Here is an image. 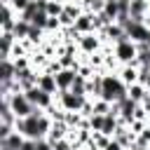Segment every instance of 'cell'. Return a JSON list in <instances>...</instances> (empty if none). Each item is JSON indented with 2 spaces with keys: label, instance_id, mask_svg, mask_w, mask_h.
Listing matches in <instances>:
<instances>
[{
  "label": "cell",
  "instance_id": "obj_33",
  "mask_svg": "<svg viewBox=\"0 0 150 150\" xmlns=\"http://www.w3.org/2000/svg\"><path fill=\"white\" fill-rule=\"evenodd\" d=\"M129 150H136V145H134V148H129Z\"/></svg>",
  "mask_w": 150,
  "mask_h": 150
},
{
  "label": "cell",
  "instance_id": "obj_15",
  "mask_svg": "<svg viewBox=\"0 0 150 150\" xmlns=\"http://www.w3.org/2000/svg\"><path fill=\"white\" fill-rule=\"evenodd\" d=\"M68 134H70V127H68L66 122H52V129H49V136H47V141H49V143H54V141L68 138Z\"/></svg>",
  "mask_w": 150,
  "mask_h": 150
},
{
  "label": "cell",
  "instance_id": "obj_23",
  "mask_svg": "<svg viewBox=\"0 0 150 150\" xmlns=\"http://www.w3.org/2000/svg\"><path fill=\"white\" fill-rule=\"evenodd\" d=\"M30 23H33L35 28H42V30H45V28H47V23H49V14H47V12H38V14L33 16V21H30Z\"/></svg>",
  "mask_w": 150,
  "mask_h": 150
},
{
  "label": "cell",
  "instance_id": "obj_21",
  "mask_svg": "<svg viewBox=\"0 0 150 150\" xmlns=\"http://www.w3.org/2000/svg\"><path fill=\"white\" fill-rule=\"evenodd\" d=\"M45 12H47L49 16H54V19H59V16L63 14V2H59V0H49Z\"/></svg>",
  "mask_w": 150,
  "mask_h": 150
},
{
  "label": "cell",
  "instance_id": "obj_20",
  "mask_svg": "<svg viewBox=\"0 0 150 150\" xmlns=\"http://www.w3.org/2000/svg\"><path fill=\"white\" fill-rule=\"evenodd\" d=\"M70 91H73V94H80V96H87V77H82V75L77 73V77H75V82H73ZM87 98H89V96H87Z\"/></svg>",
  "mask_w": 150,
  "mask_h": 150
},
{
  "label": "cell",
  "instance_id": "obj_25",
  "mask_svg": "<svg viewBox=\"0 0 150 150\" xmlns=\"http://www.w3.org/2000/svg\"><path fill=\"white\" fill-rule=\"evenodd\" d=\"M127 127H129V131H131L134 136H138V134H141V131L148 127V122H145V120H131Z\"/></svg>",
  "mask_w": 150,
  "mask_h": 150
},
{
  "label": "cell",
  "instance_id": "obj_28",
  "mask_svg": "<svg viewBox=\"0 0 150 150\" xmlns=\"http://www.w3.org/2000/svg\"><path fill=\"white\" fill-rule=\"evenodd\" d=\"M52 148H54V150H75V148H73V143H70L68 138H61V141H54V143H52Z\"/></svg>",
  "mask_w": 150,
  "mask_h": 150
},
{
  "label": "cell",
  "instance_id": "obj_2",
  "mask_svg": "<svg viewBox=\"0 0 150 150\" xmlns=\"http://www.w3.org/2000/svg\"><path fill=\"white\" fill-rule=\"evenodd\" d=\"M101 98L110 101V103H120L127 98V84L120 80L117 73H103V94Z\"/></svg>",
  "mask_w": 150,
  "mask_h": 150
},
{
  "label": "cell",
  "instance_id": "obj_7",
  "mask_svg": "<svg viewBox=\"0 0 150 150\" xmlns=\"http://www.w3.org/2000/svg\"><path fill=\"white\" fill-rule=\"evenodd\" d=\"M77 49H80V54L91 56V54H96V52L103 49V42H101V38H98V33H84V35L77 40Z\"/></svg>",
  "mask_w": 150,
  "mask_h": 150
},
{
  "label": "cell",
  "instance_id": "obj_26",
  "mask_svg": "<svg viewBox=\"0 0 150 150\" xmlns=\"http://www.w3.org/2000/svg\"><path fill=\"white\" fill-rule=\"evenodd\" d=\"M103 120H105V115H91V117H89L91 131H101V129H103Z\"/></svg>",
  "mask_w": 150,
  "mask_h": 150
},
{
  "label": "cell",
  "instance_id": "obj_18",
  "mask_svg": "<svg viewBox=\"0 0 150 150\" xmlns=\"http://www.w3.org/2000/svg\"><path fill=\"white\" fill-rule=\"evenodd\" d=\"M12 33L16 35V40H28V33H30V23H28V21H21V19H19Z\"/></svg>",
  "mask_w": 150,
  "mask_h": 150
},
{
  "label": "cell",
  "instance_id": "obj_19",
  "mask_svg": "<svg viewBox=\"0 0 150 150\" xmlns=\"http://www.w3.org/2000/svg\"><path fill=\"white\" fill-rule=\"evenodd\" d=\"M112 112V103L105 98H94V115H108Z\"/></svg>",
  "mask_w": 150,
  "mask_h": 150
},
{
  "label": "cell",
  "instance_id": "obj_22",
  "mask_svg": "<svg viewBox=\"0 0 150 150\" xmlns=\"http://www.w3.org/2000/svg\"><path fill=\"white\" fill-rule=\"evenodd\" d=\"M136 148H150V124L136 136V143H134Z\"/></svg>",
  "mask_w": 150,
  "mask_h": 150
},
{
  "label": "cell",
  "instance_id": "obj_6",
  "mask_svg": "<svg viewBox=\"0 0 150 150\" xmlns=\"http://www.w3.org/2000/svg\"><path fill=\"white\" fill-rule=\"evenodd\" d=\"M23 94H26V98H28L35 108H42V110H47L49 105H54V103H56V98H54L52 94H45L38 84H35V87H30V89H26Z\"/></svg>",
  "mask_w": 150,
  "mask_h": 150
},
{
  "label": "cell",
  "instance_id": "obj_32",
  "mask_svg": "<svg viewBox=\"0 0 150 150\" xmlns=\"http://www.w3.org/2000/svg\"><path fill=\"white\" fill-rule=\"evenodd\" d=\"M136 150H150V148H136Z\"/></svg>",
  "mask_w": 150,
  "mask_h": 150
},
{
  "label": "cell",
  "instance_id": "obj_3",
  "mask_svg": "<svg viewBox=\"0 0 150 150\" xmlns=\"http://www.w3.org/2000/svg\"><path fill=\"white\" fill-rule=\"evenodd\" d=\"M112 54H115V59L120 61V66H129V63H134L136 56H138V45L127 38V40L112 45Z\"/></svg>",
  "mask_w": 150,
  "mask_h": 150
},
{
  "label": "cell",
  "instance_id": "obj_14",
  "mask_svg": "<svg viewBox=\"0 0 150 150\" xmlns=\"http://www.w3.org/2000/svg\"><path fill=\"white\" fill-rule=\"evenodd\" d=\"M75 30L77 33H96V28H94V14L91 12H84L80 19H75Z\"/></svg>",
  "mask_w": 150,
  "mask_h": 150
},
{
  "label": "cell",
  "instance_id": "obj_1",
  "mask_svg": "<svg viewBox=\"0 0 150 150\" xmlns=\"http://www.w3.org/2000/svg\"><path fill=\"white\" fill-rule=\"evenodd\" d=\"M14 129H16L19 134H23L28 141H42V138H47V136H49V129H52V117L47 115V110L35 108V110H33V115L16 120Z\"/></svg>",
  "mask_w": 150,
  "mask_h": 150
},
{
  "label": "cell",
  "instance_id": "obj_12",
  "mask_svg": "<svg viewBox=\"0 0 150 150\" xmlns=\"http://www.w3.org/2000/svg\"><path fill=\"white\" fill-rule=\"evenodd\" d=\"M117 75H120V80L127 84V87H131V84H136L138 82V66H120V70H117Z\"/></svg>",
  "mask_w": 150,
  "mask_h": 150
},
{
  "label": "cell",
  "instance_id": "obj_5",
  "mask_svg": "<svg viewBox=\"0 0 150 150\" xmlns=\"http://www.w3.org/2000/svg\"><path fill=\"white\" fill-rule=\"evenodd\" d=\"M9 105H12V110H14V115L21 120V117H28V115H33V110H35V105L26 98V94L23 91H14L12 96H9Z\"/></svg>",
  "mask_w": 150,
  "mask_h": 150
},
{
  "label": "cell",
  "instance_id": "obj_4",
  "mask_svg": "<svg viewBox=\"0 0 150 150\" xmlns=\"http://www.w3.org/2000/svg\"><path fill=\"white\" fill-rule=\"evenodd\" d=\"M54 98H56V105H61L66 112H80L82 105H84V101H87V96L73 94L70 89H68V91H59Z\"/></svg>",
  "mask_w": 150,
  "mask_h": 150
},
{
  "label": "cell",
  "instance_id": "obj_27",
  "mask_svg": "<svg viewBox=\"0 0 150 150\" xmlns=\"http://www.w3.org/2000/svg\"><path fill=\"white\" fill-rule=\"evenodd\" d=\"M30 5V0H12L9 2V7L16 12V14H21V12H26V7Z\"/></svg>",
  "mask_w": 150,
  "mask_h": 150
},
{
  "label": "cell",
  "instance_id": "obj_29",
  "mask_svg": "<svg viewBox=\"0 0 150 150\" xmlns=\"http://www.w3.org/2000/svg\"><path fill=\"white\" fill-rule=\"evenodd\" d=\"M117 7H120V16H129V9H131V0H117Z\"/></svg>",
  "mask_w": 150,
  "mask_h": 150
},
{
  "label": "cell",
  "instance_id": "obj_31",
  "mask_svg": "<svg viewBox=\"0 0 150 150\" xmlns=\"http://www.w3.org/2000/svg\"><path fill=\"white\" fill-rule=\"evenodd\" d=\"M103 150H124V148L120 145V141H115V138H112V141H110V143H108Z\"/></svg>",
  "mask_w": 150,
  "mask_h": 150
},
{
  "label": "cell",
  "instance_id": "obj_16",
  "mask_svg": "<svg viewBox=\"0 0 150 150\" xmlns=\"http://www.w3.org/2000/svg\"><path fill=\"white\" fill-rule=\"evenodd\" d=\"M148 94H150V89H148L145 84H141V82H136V84L127 87V96H129L131 101H136V103H143Z\"/></svg>",
  "mask_w": 150,
  "mask_h": 150
},
{
  "label": "cell",
  "instance_id": "obj_34",
  "mask_svg": "<svg viewBox=\"0 0 150 150\" xmlns=\"http://www.w3.org/2000/svg\"><path fill=\"white\" fill-rule=\"evenodd\" d=\"M148 124H150V115H148Z\"/></svg>",
  "mask_w": 150,
  "mask_h": 150
},
{
  "label": "cell",
  "instance_id": "obj_17",
  "mask_svg": "<svg viewBox=\"0 0 150 150\" xmlns=\"http://www.w3.org/2000/svg\"><path fill=\"white\" fill-rule=\"evenodd\" d=\"M16 77V66L12 59H5L0 61V82H12Z\"/></svg>",
  "mask_w": 150,
  "mask_h": 150
},
{
  "label": "cell",
  "instance_id": "obj_11",
  "mask_svg": "<svg viewBox=\"0 0 150 150\" xmlns=\"http://www.w3.org/2000/svg\"><path fill=\"white\" fill-rule=\"evenodd\" d=\"M16 21H19V14H16V12H14L9 5H2V14H0V28H2V30H14Z\"/></svg>",
  "mask_w": 150,
  "mask_h": 150
},
{
  "label": "cell",
  "instance_id": "obj_24",
  "mask_svg": "<svg viewBox=\"0 0 150 150\" xmlns=\"http://www.w3.org/2000/svg\"><path fill=\"white\" fill-rule=\"evenodd\" d=\"M91 141H94V145H96L98 150H103V148H105V145H108V143H110L112 138H110V136H105V134H101V131H94Z\"/></svg>",
  "mask_w": 150,
  "mask_h": 150
},
{
  "label": "cell",
  "instance_id": "obj_8",
  "mask_svg": "<svg viewBox=\"0 0 150 150\" xmlns=\"http://www.w3.org/2000/svg\"><path fill=\"white\" fill-rule=\"evenodd\" d=\"M150 14V0H131V9H129V19L134 23H145Z\"/></svg>",
  "mask_w": 150,
  "mask_h": 150
},
{
  "label": "cell",
  "instance_id": "obj_10",
  "mask_svg": "<svg viewBox=\"0 0 150 150\" xmlns=\"http://www.w3.org/2000/svg\"><path fill=\"white\" fill-rule=\"evenodd\" d=\"M75 77H77V70H73V68H61V70L56 73V84H59V91H68V89L73 87Z\"/></svg>",
  "mask_w": 150,
  "mask_h": 150
},
{
  "label": "cell",
  "instance_id": "obj_30",
  "mask_svg": "<svg viewBox=\"0 0 150 150\" xmlns=\"http://www.w3.org/2000/svg\"><path fill=\"white\" fill-rule=\"evenodd\" d=\"M35 150H54V148L47 138H42V141H35Z\"/></svg>",
  "mask_w": 150,
  "mask_h": 150
},
{
  "label": "cell",
  "instance_id": "obj_9",
  "mask_svg": "<svg viewBox=\"0 0 150 150\" xmlns=\"http://www.w3.org/2000/svg\"><path fill=\"white\" fill-rule=\"evenodd\" d=\"M38 87H40L45 94H52V96L59 94L56 75H52V73H47V70H40V73H38Z\"/></svg>",
  "mask_w": 150,
  "mask_h": 150
},
{
  "label": "cell",
  "instance_id": "obj_13",
  "mask_svg": "<svg viewBox=\"0 0 150 150\" xmlns=\"http://www.w3.org/2000/svg\"><path fill=\"white\" fill-rule=\"evenodd\" d=\"M23 143H26V136L19 134V131H14L12 136H7V138L0 141V150H21Z\"/></svg>",
  "mask_w": 150,
  "mask_h": 150
}]
</instances>
